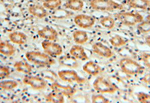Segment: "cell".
<instances>
[{
	"instance_id": "cell-1",
	"label": "cell",
	"mask_w": 150,
	"mask_h": 103,
	"mask_svg": "<svg viewBox=\"0 0 150 103\" xmlns=\"http://www.w3.org/2000/svg\"><path fill=\"white\" fill-rule=\"evenodd\" d=\"M27 59L35 65L41 67H49L55 64V61L52 57L38 51H29L25 53Z\"/></svg>"
},
{
	"instance_id": "cell-2",
	"label": "cell",
	"mask_w": 150,
	"mask_h": 103,
	"mask_svg": "<svg viewBox=\"0 0 150 103\" xmlns=\"http://www.w3.org/2000/svg\"><path fill=\"white\" fill-rule=\"evenodd\" d=\"M90 7L98 11H109L121 10L123 6L113 0H90Z\"/></svg>"
},
{
	"instance_id": "cell-3",
	"label": "cell",
	"mask_w": 150,
	"mask_h": 103,
	"mask_svg": "<svg viewBox=\"0 0 150 103\" xmlns=\"http://www.w3.org/2000/svg\"><path fill=\"white\" fill-rule=\"evenodd\" d=\"M117 21L126 26H134L143 21V16L139 13L122 12L115 14Z\"/></svg>"
},
{
	"instance_id": "cell-4",
	"label": "cell",
	"mask_w": 150,
	"mask_h": 103,
	"mask_svg": "<svg viewBox=\"0 0 150 103\" xmlns=\"http://www.w3.org/2000/svg\"><path fill=\"white\" fill-rule=\"evenodd\" d=\"M120 69L124 73L129 75H135L141 73L144 67L137 61L131 59H121L119 62Z\"/></svg>"
},
{
	"instance_id": "cell-5",
	"label": "cell",
	"mask_w": 150,
	"mask_h": 103,
	"mask_svg": "<svg viewBox=\"0 0 150 103\" xmlns=\"http://www.w3.org/2000/svg\"><path fill=\"white\" fill-rule=\"evenodd\" d=\"M93 86L94 89L102 94H113L118 89L117 87L102 77H99L94 81Z\"/></svg>"
},
{
	"instance_id": "cell-6",
	"label": "cell",
	"mask_w": 150,
	"mask_h": 103,
	"mask_svg": "<svg viewBox=\"0 0 150 103\" xmlns=\"http://www.w3.org/2000/svg\"><path fill=\"white\" fill-rule=\"evenodd\" d=\"M58 75L61 80L68 83H76L82 84L86 82V79L81 77L74 70H62L58 72Z\"/></svg>"
},
{
	"instance_id": "cell-7",
	"label": "cell",
	"mask_w": 150,
	"mask_h": 103,
	"mask_svg": "<svg viewBox=\"0 0 150 103\" xmlns=\"http://www.w3.org/2000/svg\"><path fill=\"white\" fill-rule=\"evenodd\" d=\"M41 45L45 53L52 57L60 56L63 53V48L60 44L53 41L45 40L42 42Z\"/></svg>"
},
{
	"instance_id": "cell-8",
	"label": "cell",
	"mask_w": 150,
	"mask_h": 103,
	"mask_svg": "<svg viewBox=\"0 0 150 103\" xmlns=\"http://www.w3.org/2000/svg\"><path fill=\"white\" fill-rule=\"evenodd\" d=\"M23 82L24 84L30 86L35 90L43 89L47 86V83L43 78L36 76H25Z\"/></svg>"
},
{
	"instance_id": "cell-9",
	"label": "cell",
	"mask_w": 150,
	"mask_h": 103,
	"mask_svg": "<svg viewBox=\"0 0 150 103\" xmlns=\"http://www.w3.org/2000/svg\"><path fill=\"white\" fill-rule=\"evenodd\" d=\"M75 24L80 28L87 29L92 27L96 22V19L92 16L86 14H79L74 18Z\"/></svg>"
},
{
	"instance_id": "cell-10",
	"label": "cell",
	"mask_w": 150,
	"mask_h": 103,
	"mask_svg": "<svg viewBox=\"0 0 150 103\" xmlns=\"http://www.w3.org/2000/svg\"><path fill=\"white\" fill-rule=\"evenodd\" d=\"M92 50L95 54L105 59H110L113 56L112 51L101 42H97L93 44Z\"/></svg>"
},
{
	"instance_id": "cell-11",
	"label": "cell",
	"mask_w": 150,
	"mask_h": 103,
	"mask_svg": "<svg viewBox=\"0 0 150 103\" xmlns=\"http://www.w3.org/2000/svg\"><path fill=\"white\" fill-rule=\"evenodd\" d=\"M51 88L53 89V91L59 93L63 95L64 96H66L68 97H72L77 92L75 88L71 87L69 85H63L58 82H54L52 84Z\"/></svg>"
},
{
	"instance_id": "cell-12",
	"label": "cell",
	"mask_w": 150,
	"mask_h": 103,
	"mask_svg": "<svg viewBox=\"0 0 150 103\" xmlns=\"http://www.w3.org/2000/svg\"><path fill=\"white\" fill-rule=\"evenodd\" d=\"M38 35L40 38L44 39L46 40L53 41L58 39V33L53 27L45 26L38 31Z\"/></svg>"
},
{
	"instance_id": "cell-13",
	"label": "cell",
	"mask_w": 150,
	"mask_h": 103,
	"mask_svg": "<svg viewBox=\"0 0 150 103\" xmlns=\"http://www.w3.org/2000/svg\"><path fill=\"white\" fill-rule=\"evenodd\" d=\"M69 53L71 56L75 59L80 61H87L88 60V56L85 51L84 48L80 45H74L70 49Z\"/></svg>"
},
{
	"instance_id": "cell-14",
	"label": "cell",
	"mask_w": 150,
	"mask_h": 103,
	"mask_svg": "<svg viewBox=\"0 0 150 103\" xmlns=\"http://www.w3.org/2000/svg\"><path fill=\"white\" fill-rule=\"evenodd\" d=\"M10 40L14 44L24 45L27 43L28 37L22 32L14 31L8 35Z\"/></svg>"
},
{
	"instance_id": "cell-15",
	"label": "cell",
	"mask_w": 150,
	"mask_h": 103,
	"mask_svg": "<svg viewBox=\"0 0 150 103\" xmlns=\"http://www.w3.org/2000/svg\"><path fill=\"white\" fill-rule=\"evenodd\" d=\"M83 69L86 73L94 77L98 75L101 72L100 66L92 61L86 62L83 65Z\"/></svg>"
},
{
	"instance_id": "cell-16",
	"label": "cell",
	"mask_w": 150,
	"mask_h": 103,
	"mask_svg": "<svg viewBox=\"0 0 150 103\" xmlns=\"http://www.w3.org/2000/svg\"><path fill=\"white\" fill-rule=\"evenodd\" d=\"M28 11L30 14L39 19H42L47 15V11L43 5H32L28 7Z\"/></svg>"
},
{
	"instance_id": "cell-17",
	"label": "cell",
	"mask_w": 150,
	"mask_h": 103,
	"mask_svg": "<svg viewBox=\"0 0 150 103\" xmlns=\"http://www.w3.org/2000/svg\"><path fill=\"white\" fill-rule=\"evenodd\" d=\"M127 4L129 7L143 10H147L150 6V0H127Z\"/></svg>"
},
{
	"instance_id": "cell-18",
	"label": "cell",
	"mask_w": 150,
	"mask_h": 103,
	"mask_svg": "<svg viewBox=\"0 0 150 103\" xmlns=\"http://www.w3.org/2000/svg\"><path fill=\"white\" fill-rule=\"evenodd\" d=\"M64 7L72 11H81L84 7V2L83 0H67Z\"/></svg>"
},
{
	"instance_id": "cell-19",
	"label": "cell",
	"mask_w": 150,
	"mask_h": 103,
	"mask_svg": "<svg viewBox=\"0 0 150 103\" xmlns=\"http://www.w3.org/2000/svg\"><path fill=\"white\" fill-rule=\"evenodd\" d=\"M16 49L15 46L9 43L1 41L0 42V54L10 57L15 54Z\"/></svg>"
},
{
	"instance_id": "cell-20",
	"label": "cell",
	"mask_w": 150,
	"mask_h": 103,
	"mask_svg": "<svg viewBox=\"0 0 150 103\" xmlns=\"http://www.w3.org/2000/svg\"><path fill=\"white\" fill-rule=\"evenodd\" d=\"M73 38L76 44L83 45L88 41L89 36L86 31L83 30H76L73 33Z\"/></svg>"
},
{
	"instance_id": "cell-21",
	"label": "cell",
	"mask_w": 150,
	"mask_h": 103,
	"mask_svg": "<svg viewBox=\"0 0 150 103\" xmlns=\"http://www.w3.org/2000/svg\"><path fill=\"white\" fill-rule=\"evenodd\" d=\"M14 67L18 72L25 74H30L32 70V67L30 64L23 60L15 62Z\"/></svg>"
},
{
	"instance_id": "cell-22",
	"label": "cell",
	"mask_w": 150,
	"mask_h": 103,
	"mask_svg": "<svg viewBox=\"0 0 150 103\" xmlns=\"http://www.w3.org/2000/svg\"><path fill=\"white\" fill-rule=\"evenodd\" d=\"M46 101L49 103H62L65 102L64 96L55 91L50 92L47 95Z\"/></svg>"
},
{
	"instance_id": "cell-23",
	"label": "cell",
	"mask_w": 150,
	"mask_h": 103,
	"mask_svg": "<svg viewBox=\"0 0 150 103\" xmlns=\"http://www.w3.org/2000/svg\"><path fill=\"white\" fill-rule=\"evenodd\" d=\"M62 4V0H44L42 5L46 9L54 10L60 7Z\"/></svg>"
},
{
	"instance_id": "cell-24",
	"label": "cell",
	"mask_w": 150,
	"mask_h": 103,
	"mask_svg": "<svg viewBox=\"0 0 150 103\" xmlns=\"http://www.w3.org/2000/svg\"><path fill=\"white\" fill-rule=\"evenodd\" d=\"M109 42L114 47H121L127 43V41L119 35H115L109 39Z\"/></svg>"
},
{
	"instance_id": "cell-25",
	"label": "cell",
	"mask_w": 150,
	"mask_h": 103,
	"mask_svg": "<svg viewBox=\"0 0 150 103\" xmlns=\"http://www.w3.org/2000/svg\"><path fill=\"white\" fill-rule=\"evenodd\" d=\"M100 23L105 29H111L115 27V21L112 17L110 16H106L100 19Z\"/></svg>"
},
{
	"instance_id": "cell-26",
	"label": "cell",
	"mask_w": 150,
	"mask_h": 103,
	"mask_svg": "<svg viewBox=\"0 0 150 103\" xmlns=\"http://www.w3.org/2000/svg\"><path fill=\"white\" fill-rule=\"evenodd\" d=\"M18 83L13 80L0 81V88L4 90H12L18 87Z\"/></svg>"
},
{
	"instance_id": "cell-27",
	"label": "cell",
	"mask_w": 150,
	"mask_h": 103,
	"mask_svg": "<svg viewBox=\"0 0 150 103\" xmlns=\"http://www.w3.org/2000/svg\"><path fill=\"white\" fill-rule=\"evenodd\" d=\"M137 29L141 34L150 33V21L143 20L138 24Z\"/></svg>"
},
{
	"instance_id": "cell-28",
	"label": "cell",
	"mask_w": 150,
	"mask_h": 103,
	"mask_svg": "<svg viewBox=\"0 0 150 103\" xmlns=\"http://www.w3.org/2000/svg\"><path fill=\"white\" fill-rule=\"evenodd\" d=\"M60 62L63 65L73 67L77 64L76 59H75L72 56L71 57H63L60 59Z\"/></svg>"
},
{
	"instance_id": "cell-29",
	"label": "cell",
	"mask_w": 150,
	"mask_h": 103,
	"mask_svg": "<svg viewBox=\"0 0 150 103\" xmlns=\"http://www.w3.org/2000/svg\"><path fill=\"white\" fill-rule=\"evenodd\" d=\"M92 103H110L109 99L101 94H93L91 96Z\"/></svg>"
},
{
	"instance_id": "cell-30",
	"label": "cell",
	"mask_w": 150,
	"mask_h": 103,
	"mask_svg": "<svg viewBox=\"0 0 150 103\" xmlns=\"http://www.w3.org/2000/svg\"><path fill=\"white\" fill-rule=\"evenodd\" d=\"M137 97L140 103H150V94L143 92H139L137 93Z\"/></svg>"
},
{
	"instance_id": "cell-31",
	"label": "cell",
	"mask_w": 150,
	"mask_h": 103,
	"mask_svg": "<svg viewBox=\"0 0 150 103\" xmlns=\"http://www.w3.org/2000/svg\"><path fill=\"white\" fill-rule=\"evenodd\" d=\"M141 59L144 66L150 69V53L145 52L142 53L141 55Z\"/></svg>"
},
{
	"instance_id": "cell-32",
	"label": "cell",
	"mask_w": 150,
	"mask_h": 103,
	"mask_svg": "<svg viewBox=\"0 0 150 103\" xmlns=\"http://www.w3.org/2000/svg\"><path fill=\"white\" fill-rule=\"evenodd\" d=\"M10 74V70L8 67L0 65V78H6Z\"/></svg>"
},
{
	"instance_id": "cell-33",
	"label": "cell",
	"mask_w": 150,
	"mask_h": 103,
	"mask_svg": "<svg viewBox=\"0 0 150 103\" xmlns=\"http://www.w3.org/2000/svg\"><path fill=\"white\" fill-rule=\"evenodd\" d=\"M143 81L150 86V74L144 77V78L143 79Z\"/></svg>"
},
{
	"instance_id": "cell-34",
	"label": "cell",
	"mask_w": 150,
	"mask_h": 103,
	"mask_svg": "<svg viewBox=\"0 0 150 103\" xmlns=\"http://www.w3.org/2000/svg\"><path fill=\"white\" fill-rule=\"evenodd\" d=\"M145 41H146V44L150 48V36L146 37V38L145 39Z\"/></svg>"
},
{
	"instance_id": "cell-35",
	"label": "cell",
	"mask_w": 150,
	"mask_h": 103,
	"mask_svg": "<svg viewBox=\"0 0 150 103\" xmlns=\"http://www.w3.org/2000/svg\"><path fill=\"white\" fill-rule=\"evenodd\" d=\"M146 20L150 21V14L147 16V17H146Z\"/></svg>"
},
{
	"instance_id": "cell-36",
	"label": "cell",
	"mask_w": 150,
	"mask_h": 103,
	"mask_svg": "<svg viewBox=\"0 0 150 103\" xmlns=\"http://www.w3.org/2000/svg\"><path fill=\"white\" fill-rule=\"evenodd\" d=\"M0 42H1V37H0Z\"/></svg>"
}]
</instances>
